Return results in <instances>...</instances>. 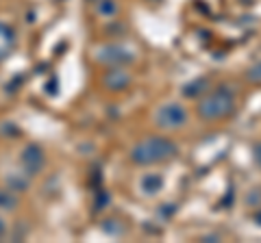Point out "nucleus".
<instances>
[{
  "mask_svg": "<svg viewBox=\"0 0 261 243\" xmlns=\"http://www.w3.org/2000/svg\"><path fill=\"white\" fill-rule=\"evenodd\" d=\"M96 11L102 18H113L118 13V3L116 0H98L96 3Z\"/></svg>",
  "mask_w": 261,
  "mask_h": 243,
  "instance_id": "9d476101",
  "label": "nucleus"
},
{
  "mask_svg": "<svg viewBox=\"0 0 261 243\" xmlns=\"http://www.w3.org/2000/svg\"><path fill=\"white\" fill-rule=\"evenodd\" d=\"M252 155H255V161H257V165L261 167V141L252 145Z\"/></svg>",
  "mask_w": 261,
  "mask_h": 243,
  "instance_id": "4468645a",
  "label": "nucleus"
},
{
  "mask_svg": "<svg viewBox=\"0 0 261 243\" xmlns=\"http://www.w3.org/2000/svg\"><path fill=\"white\" fill-rule=\"evenodd\" d=\"M255 220H257V222L261 224V210H259V213H255Z\"/></svg>",
  "mask_w": 261,
  "mask_h": 243,
  "instance_id": "dca6fc26",
  "label": "nucleus"
},
{
  "mask_svg": "<svg viewBox=\"0 0 261 243\" xmlns=\"http://www.w3.org/2000/svg\"><path fill=\"white\" fill-rule=\"evenodd\" d=\"M233 109H235V92L228 85L214 89L198 102V115L207 122H216L231 115Z\"/></svg>",
  "mask_w": 261,
  "mask_h": 243,
  "instance_id": "f03ea898",
  "label": "nucleus"
},
{
  "mask_svg": "<svg viewBox=\"0 0 261 243\" xmlns=\"http://www.w3.org/2000/svg\"><path fill=\"white\" fill-rule=\"evenodd\" d=\"M178 145L168 137H148L130 148V161L135 165H157L174 159Z\"/></svg>",
  "mask_w": 261,
  "mask_h": 243,
  "instance_id": "f257e3e1",
  "label": "nucleus"
},
{
  "mask_svg": "<svg viewBox=\"0 0 261 243\" xmlns=\"http://www.w3.org/2000/svg\"><path fill=\"white\" fill-rule=\"evenodd\" d=\"M133 50L126 46H102L96 50V59L105 63L107 68L111 66H126V63L133 61Z\"/></svg>",
  "mask_w": 261,
  "mask_h": 243,
  "instance_id": "20e7f679",
  "label": "nucleus"
},
{
  "mask_svg": "<svg viewBox=\"0 0 261 243\" xmlns=\"http://www.w3.org/2000/svg\"><path fill=\"white\" fill-rule=\"evenodd\" d=\"M15 206H18V198H15L11 191H3V189H0V208L9 210V208H15Z\"/></svg>",
  "mask_w": 261,
  "mask_h": 243,
  "instance_id": "9b49d317",
  "label": "nucleus"
},
{
  "mask_svg": "<svg viewBox=\"0 0 261 243\" xmlns=\"http://www.w3.org/2000/svg\"><path fill=\"white\" fill-rule=\"evenodd\" d=\"M7 185H9V191H24L29 189V178L22 172H13L7 176Z\"/></svg>",
  "mask_w": 261,
  "mask_h": 243,
  "instance_id": "1a4fd4ad",
  "label": "nucleus"
},
{
  "mask_svg": "<svg viewBox=\"0 0 261 243\" xmlns=\"http://www.w3.org/2000/svg\"><path fill=\"white\" fill-rule=\"evenodd\" d=\"M154 124L163 131H176L187 124V111L178 102H166L154 113Z\"/></svg>",
  "mask_w": 261,
  "mask_h": 243,
  "instance_id": "7ed1b4c3",
  "label": "nucleus"
},
{
  "mask_svg": "<svg viewBox=\"0 0 261 243\" xmlns=\"http://www.w3.org/2000/svg\"><path fill=\"white\" fill-rule=\"evenodd\" d=\"M140 189L144 196H157V193L163 189V176L161 174H154L148 172L140 178Z\"/></svg>",
  "mask_w": 261,
  "mask_h": 243,
  "instance_id": "6e6552de",
  "label": "nucleus"
},
{
  "mask_svg": "<svg viewBox=\"0 0 261 243\" xmlns=\"http://www.w3.org/2000/svg\"><path fill=\"white\" fill-rule=\"evenodd\" d=\"M15 42H18V37H15L13 26H9L7 22H0V59H5L13 50Z\"/></svg>",
  "mask_w": 261,
  "mask_h": 243,
  "instance_id": "0eeeda50",
  "label": "nucleus"
},
{
  "mask_svg": "<svg viewBox=\"0 0 261 243\" xmlns=\"http://www.w3.org/2000/svg\"><path fill=\"white\" fill-rule=\"evenodd\" d=\"M22 165L29 169V174H37L39 169L44 167V152H42V148L35 145V143L27 145L24 152H22Z\"/></svg>",
  "mask_w": 261,
  "mask_h": 243,
  "instance_id": "423d86ee",
  "label": "nucleus"
},
{
  "mask_svg": "<svg viewBox=\"0 0 261 243\" xmlns=\"http://www.w3.org/2000/svg\"><path fill=\"white\" fill-rule=\"evenodd\" d=\"M246 78L252 80V83H261V61L255 63V66H252V68L246 72Z\"/></svg>",
  "mask_w": 261,
  "mask_h": 243,
  "instance_id": "ddd939ff",
  "label": "nucleus"
},
{
  "mask_svg": "<svg viewBox=\"0 0 261 243\" xmlns=\"http://www.w3.org/2000/svg\"><path fill=\"white\" fill-rule=\"evenodd\" d=\"M205 87H207V80L200 78V80H194V83H190V87H183V94L190 96V98H194V96H198V92H202Z\"/></svg>",
  "mask_w": 261,
  "mask_h": 243,
  "instance_id": "f8f14e48",
  "label": "nucleus"
},
{
  "mask_svg": "<svg viewBox=\"0 0 261 243\" xmlns=\"http://www.w3.org/2000/svg\"><path fill=\"white\" fill-rule=\"evenodd\" d=\"M102 83L107 85V89H113V92H122V89L128 87L130 74H128L126 70H122V66H111L107 70V74H105Z\"/></svg>",
  "mask_w": 261,
  "mask_h": 243,
  "instance_id": "39448f33",
  "label": "nucleus"
},
{
  "mask_svg": "<svg viewBox=\"0 0 261 243\" xmlns=\"http://www.w3.org/2000/svg\"><path fill=\"white\" fill-rule=\"evenodd\" d=\"M7 232V224L3 222V220H0V237H3V234Z\"/></svg>",
  "mask_w": 261,
  "mask_h": 243,
  "instance_id": "2eb2a0df",
  "label": "nucleus"
}]
</instances>
